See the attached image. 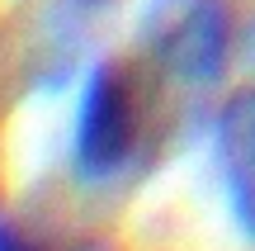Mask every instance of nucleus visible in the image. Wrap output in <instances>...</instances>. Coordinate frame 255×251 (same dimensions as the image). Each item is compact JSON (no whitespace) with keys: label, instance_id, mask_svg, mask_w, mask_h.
Returning a JSON list of instances; mask_svg holds the SVG:
<instances>
[{"label":"nucleus","instance_id":"1","mask_svg":"<svg viewBox=\"0 0 255 251\" xmlns=\"http://www.w3.org/2000/svg\"><path fill=\"white\" fill-rule=\"evenodd\" d=\"M146 133V90L128 62H95L85 76L81 104H76L71 128V161L76 176L90 185H109L123 176L128 161L137 157Z\"/></svg>","mask_w":255,"mask_h":251},{"label":"nucleus","instance_id":"2","mask_svg":"<svg viewBox=\"0 0 255 251\" xmlns=\"http://www.w3.org/2000/svg\"><path fill=\"white\" fill-rule=\"evenodd\" d=\"M232 24L227 0H156L146 19V52L161 71L189 85H218L232 62Z\"/></svg>","mask_w":255,"mask_h":251},{"label":"nucleus","instance_id":"3","mask_svg":"<svg viewBox=\"0 0 255 251\" xmlns=\"http://www.w3.org/2000/svg\"><path fill=\"white\" fill-rule=\"evenodd\" d=\"M218 161L237 228L255 242V85L237 90L218 114Z\"/></svg>","mask_w":255,"mask_h":251},{"label":"nucleus","instance_id":"4","mask_svg":"<svg viewBox=\"0 0 255 251\" xmlns=\"http://www.w3.org/2000/svg\"><path fill=\"white\" fill-rule=\"evenodd\" d=\"M0 251H43V247L24 242V237H19V233H0Z\"/></svg>","mask_w":255,"mask_h":251}]
</instances>
